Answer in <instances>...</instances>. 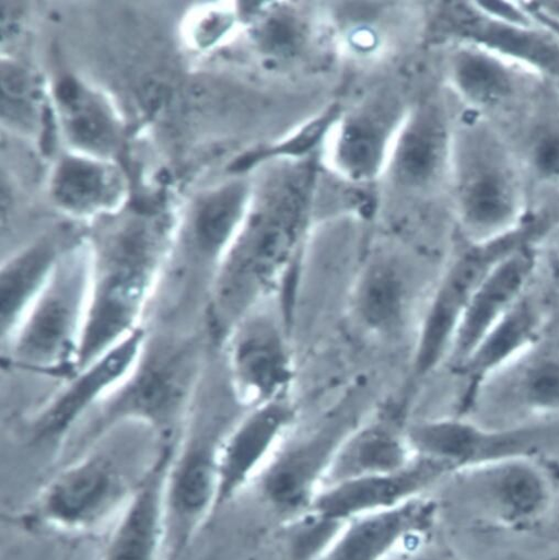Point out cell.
<instances>
[{"instance_id": "obj_1", "label": "cell", "mask_w": 559, "mask_h": 560, "mask_svg": "<svg viewBox=\"0 0 559 560\" xmlns=\"http://www.w3.org/2000/svg\"><path fill=\"white\" fill-rule=\"evenodd\" d=\"M61 469L36 499L28 518L61 533L81 534L114 523L168 446L148 425L116 424Z\"/></svg>"}, {"instance_id": "obj_2", "label": "cell", "mask_w": 559, "mask_h": 560, "mask_svg": "<svg viewBox=\"0 0 559 560\" xmlns=\"http://www.w3.org/2000/svg\"><path fill=\"white\" fill-rule=\"evenodd\" d=\"M301 186L284 183L237 234L207 298V329L222 345L251 312L268 302L290 272L306 230Z\"/></svg>"}, {"instance_id": "obj_3", "label": "cell", "mask_w": 559, "mask_h": 560, "mask_svg": "<svg viewBox=\"0 0 559 560\" xmlns=\"http://www.w3.org/2000/svg\"><path fill=\"white\" fill-rule=\"evenodd\" d=\"M90 255V295L77 372L143 326L167 261L162 234L139 225L108 236Z\"/></svg>"}, {"instance_id": "obj_4", "label": "cell", "mask_w": 559, "mask_h": 560, "mask_svg": "<svg viewBox=\"0 0 559 560\" xmlns=\"http://www.w3.org/2000/svg\"><path fill=\"white\" fill-rule=\"evenodd\" d=\"M203 372L202 336L155 337L149 332L128 378L84 419L90 436L95 439L119 423L137 422L172 441L193 413Z\"/></svg>"}, {"instance_id": "obj_5", "label": "cell", "mask_w": 559, "mask_h": 560, "mask_svg": "<svg viewBox=\"0 0 559 560\" xmlns=\"http://www.w3.org/2000/svg\"><path fill=\"white\" fill-rule=\"evenodd\" d=\"M91 255L68 252L7 346L9 364L42 376L75 375L90 295Z\"/></svg>"}, {"instance_id": "obj_6", "label": "cell", "mask_w": 559, "mask_h": 560, "mask_svg": "<svg viewBox=\"0 0 559 560\" xmlns=\"http://www.w3.org/2000/svg\"><path fill=\"white\" fill-rule=\"evenodd\" d=\"M415 458L431 462L449 477L498 462L559 456V419L485 425L463 417L407 424Z\"/></svg>"}, {"instance_id": "obj_7", "label": "cell", "mask_w": 559, "mask_h": 560, "mask_svg": "<svg viewBox=\"0 0 559 560\" xmlns=\"http://www.w3.org/2000/svg\"><path fill=\"white\" fill-rule=\"evenodd\" d=\"M525 229L494 243L471 245L443 271L422 315L411 359V385L419 386L446 363L465 311L486 277L508 255L531 243Z\"/></svg>"}, {"instance_id": "obj_8", "label": "cell", "mask_w": 559, "mask_h": 560, "mask_svg": "<svg viewBox=\"0 0 559 560\" xmlns=\"http://www.w3.org/2000/svg\"><path fill=\"white\" fill-rule=\"evenodd\" d=\"M186 422L175 445L165 483L166 555L173 560L219 508V452L231 428L205 416Z\"/></svg>"}, {"instance_id": "obj_9", "label": "cell", "mask_w": 559, "mask_h": 560, "mask_svg": "<svg viewBox=\"0 0 559 560\" xmlns=\"http://www.w3.org/2000/svg\"><path fill=\"white\" fill-rule=\"evenodd\" d=\"M351 398L319 425L291 433L257 477L264 499L280 516H303L322 490L339 447L360 423Z\"/></svg>"}, {"instance_id": "obj_10", "label": "cell", "mask_w": 559, "mask_h": 560, "mask_svg": "<svg viewBox=\"0 0 559 560\" xmlns=\"http://www.w3.org/2000/svg\"><path fill=\"white\" fill-rule=\"evenodd\" d=\"M267 303L237 323L221 345L231 390L247 410L291 397L295 380L289 331Z\"/></svg>"}, {"instance_id": "obj_11", "label": "cell", "mask_w": 559, "mask_h": 560, "mask_svg": "<svg viewBox=\"0 0 559 560\" xmlns=\"http://www.w3.org/2000/svg\"><path fill=\"white\" fill-rule=\"evenodd\" d=\"M456 476L464 479L478 520L499 528H529L549 513L554 503L552 482L535 459L498 462Z\"/></svg>"}, {"instance_id": "obj_12", "label": "cell", "mask_w": 559, "mask_h": 560, "mask_svg": "<svg viewBox=\"0 0 559 560\" xmlns=\"http://www.w3.org/2000/svg\"><path fill=\"white\" fill-rule=\"evenodd\" d=\"M459 210L471 245H485L516 232L519 196L514 175L498 147L476 140L464 159Z\"/></svg>"}, {"instance_id": "obj_13", "label": "cell", "mask_w": 559, "mask_h": 560, "mask_svg": "<svg viewBox=\"0 0 559 560\" xmlns=\"http://www.w3.org/2000/svg\"><path fill=\"white\" fill-rule=\"evenodd\" d=\"M147 326H142L103 355L75 373L35 416L31 432L37 442L60 441L130 375L143 350Z\"/></svg>"}, {"instance_id": "obj_14", "label": "cell", "mask_w": 559, "mask_h": 560, "mask_svg": "<svg viewBox=\"0 0 559 560\" xmlns=\"http://www.w3.org/2000/svg\"><path fill=\"white\" fill-rule=\"evenodd\" d=\"M295 421L296 408L289 397L248 409L231 425L219 452V508L257 479Z\"/></svg>"}, {"instance_id": "obj_15", "label": "cell", "mask_w": 559, "mask_h": 560, "mask_svg": "<svg viewBox=\"0 0 559 560\" xmlns=\"http://www.w3.org/2000/svg\"><path fill=\"white\" fill-rule=\"evenodd\" d=\"M447 477L438 465L415 458L396 472L350 479L324 488L305 514L341 526L353 518L422 497Z\"/></svg>"}, {"instance_id": "obj_16", "label": "cell", "mask_w": 559, "mask_h": 560, "mask_svg": "<svg viewBox=\"0 0 559 560\" xmlns=\"http://www.w3.org/2000/svg\"><path fill=\"white\" fill-rule=\"evenodd\" d=\"M479 404L506 425L559 419V353L535 347L484 385L473 409Z\"/></svg>"}, {"instance_id": "obj_17", "label": "cell", "mask_w": 559, "mask_h": 560, "mask_svg": "<svg viewBox=\"0 0 559 560\" xmlns=\"http://www.w3.org/2000/svg\"><path fill=\"white\" fill-rule=\"evenodd\" d=\"M547 310L527 291L496 324L457 368L464 381L459 411L473 410L484 385L500 371L537 347L547 323Z\"/></svg>"}, {"instance_id": "obj_18", "label": "cell", "mask_w": 559, "mask_h": 560, "mask_svg": "<svg viewBox=\"0 0 559 560\" xmlns=\"http://www.w3.org/2000/svg\"><path fill=\"white\" fill-rule=\"evenodd\" d=\"M174 450L162 452L115 520L100 560L167 559L165 483Z\"/></svg>"}, {"instance_id": "obj_19", "label": "cell", "mask_w": 559, "mask_h": 560, "mask_svg": "<svg viewBox=\"0 0 559 560\" xmlns=\"http://www.w3.org/2000/svg\"><path fill=\"white\" fill-rule=\"evenodd\" d=\"M537 268L531 243L502 259L473 295L456 332L447 362L457 369L488 331L529 290Z\"/></svg>"}, {"instance_id": "obj_20", "label": "cell", "mask_w": 559, "mask_h": 560, "mask_svg": "<svg viewBox=\"0 0 559 560\" xmlns=\"http://www.w3.org/2000/svg\"><path fill=\"white\" fill-rule=\"evenodd\" d=\"M436 504L422 495L399 506L345 523L318 560H386L410 539L427 534Z\"/></svg>"}, {"instance_id": "obj_21", "label": "cell", "mask_w": 559, "mask_h": 560, "mask_svg": "<svg viewBox=\"0 0 559 560\" xmlns=\"http://www.w3.org/2000/svg\"><path fill=\"white\" fill-rule=\"evenodd\" d=\"M414 460L407 425L400 420L382 416L360 422L339 447L322 490L350 479L396 472Z\"/></svg>"}, {"instance_id": "obj_22", "label": "cell", "mask_w": 559, "mask_h": 560, "mask_svg": "<svg viewBox=\"0 0 559 560\" xmlns=\"http://www.w3.org/2000/svg\"><path fill=\"white\" fill-rule=\"evenodd\" d=\"M411 270L394 258H375L360 270L351 292V310L369 332L392 335L401 330L414 302Z\"/></svg>"}, {"instance_id": "obj_23", "label": "cell", "mask_w": 559, "mask_h": 560, "mask_svg": "<svg viewBox=\"0 0 559 560\" xmlns=\"http://www.w3.org/2000/svg\"><path fill=\"white\" fill-rule=\"evenodd\" d=\"M68 252L44 242L9 260L0 270V313L5 343Z\"/></svg>"}, {"instance_id": "obj_24", "label": "cell", "mask_w": 559, "mask_h": 560, "mask_svg": "<svg viewBox=\"0 0 559 560\" xmlns=\"http://www.w3.org/2000/svg\"><path fill=\"white\" fill-rule=\"evenodd\" d=\"M464 32L491 50L525 60L559 77V43L547 35L488 16L469 19L464 25Z\"/></svg>"}, {"instance_id": "obj_25", "label": "cell", "mask_w": 559, "mask_h": 560, "mask_svg": "<svg viewBox=\"0 0 559 560\" xmlns=\"http://www.w3.org/2000/svg\"><path fill=\"white\" fill-rule=\"evenodd\" d=\"M453 75L459 91L471 103L493 107L510 100L514 77L499 60L479 50H463L454 59Z\"/></svg>"}, {"instance_id": "obj_26", "label": "cell", "mask_w": 559, "mask_h": 560, "mask_svg": "<svg viewBox=\"0 0 559 560\" xmlns=\"http://www.w3.org/2000/svg\"><path fill=\"white\" fill-rule=\"evenodd\" d=\"M445 148L443 125L435 117L427 116L407 133L398 152V172L406 182H428L438 173Z\"/></svg>"}, {"instance_id": "obj_27", "label": "cell", "mask_w": 559, "mask_h": 560, "mask_svg": "<svg viewBox=\"0 0 559 560\" xmlns=\"http://www.w3.org/2000/svg\"><path fill=\"white\" fill-rule=\"evenodd\" d=\"M384 114L362 113L347 122L339 144V156L354 175L374 171L382 153L385 130Z\"/></svg>"}, {"instance_id": "obj_28", "label": "cell", "mask_w": 559, "mask_h": 560, "mask_svg": "<svg viewBox=\"0 0 559 560\" xmlns=\"http://www.w3.org/2000/svg\"><path fill=\"white\" fill-rule=\"evenodd\" d=\"M529 156L535 171L544 178L559 176V127H539L531 140Z\"/></svg>"}, {"instance_id": "obj_29", "label": "cell", "mask_w": 559, "mask_h": 560, "mask_svg": "<svg viewBox=\"0 0 559 560\" xmlns=\"http://www.w3.org/2000/svg\"><path fill=\"white\" fill-rule=\"evenodd\" d=\"M479 5L488 14L486 16L490 19L506 24L529 27L527 19L519 10L509 4L501 2H480Z\"/></svg>"}, {"instance_id": "obj_30", "label": "cell", "mask_w": 559, "mask_h": 560, "mask_svg": "<svg viewBox=\"0 0 559 560\" xmlns=\"http://www.w3.org/2000/svg\"><path fill=\"white\" fill-rule=\"evenodd\" d=\"M419 560H457L452 555L444 551H435L427 553L421 557Z\"/></svg>"}, {"instance_id": "obj_31", "label": "cell", "mask_w": 559, "mask_h": 560, "mask_svg": "<svg viewBox=\"0 0 559 560\" xmlns=\"http://www.w3.org/2000/svg\"><path fill=\"white\" fill-rule=\"evenodd\" d=\"M543 10L559 20V2L543 3Z\"/></svg>"}]
</instances>
